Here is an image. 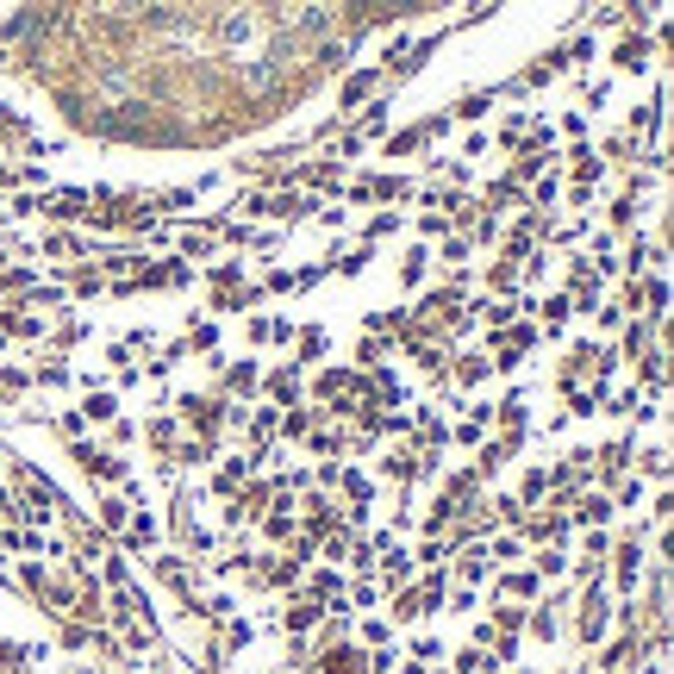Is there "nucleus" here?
<instances>
[{
  "mask_svg": "<svg viewBox=\"0 0 674 674\" xmlns=\"http://www.w3.org/2000/svg\"><path fill=\"white\" fill-rule=\"evenodd\" d=\"M606 512H612V506H606V500H600V494H593V500H581V519H587V525H600V519H606Z\"/></svg>",
  "mask_w": 674,
  "mask_h": 674,
  "instance_id": "obj_2",
  "label": "nucleus"
},
{
  "mask_svg": "<svg viewBox=\"0 0 674 674\" xmlns=\"http://www.w3.org/2000/svg\"><path fill=\"white\" fill-rule=\"evenodd\" d=\"M312 618H319V606H293V612H287V625H293V631H306Z\"/></svg>",
  "mask_w": 674,
  "mask_h": 674,
  "instance_id": "obj_4",
  "label": "nucleus"
},
{
  "mask_svg": "<svg viewBox=\"0 0 674 674\" xmlns=\"http://www.w3.org/2000/svg\"><path fill=\"white\" fill-rule=\"evenodd\" d=\"M456 669H462V674H481V669H487V656H481V650H462V662H456Z\"/></svg>",
  "mask_w": 674,
  "mask_h": 674,
  "instance_id": "obj_5",
  "label": "nucleus"
},
{
  "mask_svg": "<svg viewBox=\"0 0 674 674\" xmlns=\"http://www.w3.org/2000/svg\"><path fill=\"white\" fill-rule=\"evenodd\" d=\"M101 519L107 525H126V500H101Z\"/></svg>",
  "mask_w": 674,
  "mask_h": 674,
  "instance_id": "obj_3",
  "label": "nucleus"
},
{
  "mask_svg": "<svg viewBox=\"0 0 674 674\" xmlns=\"http://www.w3.org/2000/svg\"><path fill=\"white\" fill-rule=\"evenodd\" d=\"M88 418H113V394H94L88 400Z\"/></svg>",
  "mask_w": 674,
  "mask_h": 674,
  "instance_id": "obj_6",
  "label": "nucleus"
},
{
  "mask_svg": "<svg viewBox=\"0 0 674 674\" xmlns=\"http://www.w3.org/2000/svg\"><path fill=\"white\" fill-rule=\"evenodd\" d=\"M581 631H587V643H593V637L606 631V600H600V587L587 593V618H581Z\"/></svg>",
  "mask_w": 674,
  "mask_h": 674,
  "instance_id": "obj_1",
  "label": "nucleus"
}]
</instances>
